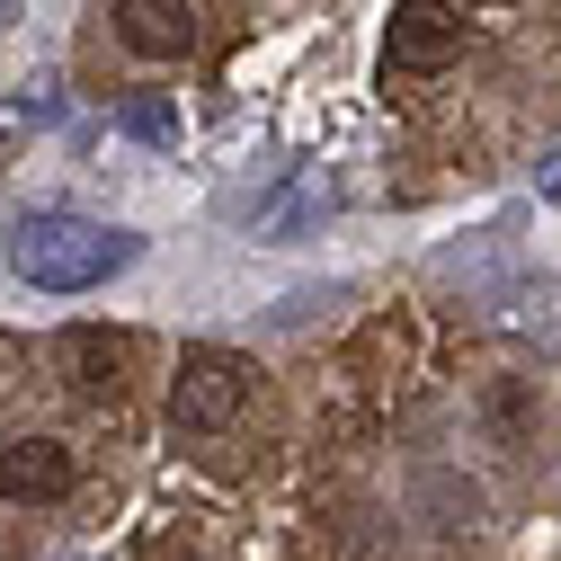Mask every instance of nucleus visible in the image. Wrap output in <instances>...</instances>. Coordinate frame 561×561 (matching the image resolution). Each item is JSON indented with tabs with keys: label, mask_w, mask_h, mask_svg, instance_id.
Instances as JSON below:
<instances>
[{
	"label": "nucleus",
	"mask_w": 561,
	"mask_h": 561,
	"mask_svg": "<svg viewBox=\"0 0 561 561\" xmlns=\"http://www.w3.org/2000/svg\"><path fill=\"white\" fill-rule=\"evenodd\" d=\"M392 72H446V62L463 54V19L446 10V0H392Z\"/></svg>",
	"instance_id": "3"
},
{
	"label": "nucleus",
	"mask_w": 561,
	"mask_h": 561,
	"mask_svg": "<svg viewBox=\"0 0 561 561\" xmlns=\"http://www.w3.org/2000/svg\"><path fill=\"white\" fill-rule=\"evenodd\" d=\"M116 36H125V54H144V62H179L196 45V10L187 0H116Z\"/></svg>",
	"instance_id": "6"
},
{
	"label": "nucleus",
	"mask_w": 561,
	"mask_h": 561,
	"mask_svg": "<svg viewBox=\"0 0 561 561\" xmlns=\"http://www.w3.org/2000/svg\"><path fill=\"white\" fill-rule=\"evenodd\" d=\"M0 27H10V0H0Z\"/></svg>",
	"instance_id": "10"
},
{
	"label": "nucleus",
	"mask_w": 561,
	"mask_h": 561,
	"mask_svg": "<svg viewBox=\"0 0 561 561\" xmlns=\"http://www.w3.org/2000/svg\"><path fill=\"white\" fill-rule=\"evenodd\" d=\"M81 463L62 437H10L0 446V500H72Z\"/></svg>",
	"instance_id": "5"
},
{
	"label": "nucleus",
	"mask_w": 561,
	"mask_h": 561,
	"mask_svg": "<svg viewBox=\"0 0 561 561\" xmlns=\"http://www.w3.org/2000/svg\"><path fill=\"white\" fill-rule=\"evenodd\" d=\"M250 401V357H232V347H187L179 375H170V419L179 428H232Z\"/></svg>",
	"instance_id": "2"
},
{
	"label": "nucleus",
	"mask_w": 561,
	"mask_h": 561,
	"mask_svg": "<svg viewBox=\"0 0 561 561\" xmlns=\"http://www.w3.org/2000/svg\"><path fill=\"white\" fill-rule=\"evenodd\" d=\"M116 125H125V134H144V144H179V116H170L161 99H125Z\"/></svg>",
	"instance_id": "7"
},
{
	"label": "nucleus",
	"mask_w": 561,
	"mask_h": 561,
	"mask_svg": "<svg viewBox=\"0 0 561 561\" xmlns=\"http://www.w3.org/2000/svg\"><path fill=\"white\" fill-rule=\"evenodd\" d=\"M526 419H535L526 383H500V392H490V428H500V437H526Z\"/></svg>",
	"instance_id": "8"
},
{
	"label": "nucleus",
	"mask_w": 561,
	"mask_h": 561,
	"mask_svg": "<svg viewBox=\"0 0 561 561\" xmlns=\"http://www.w3.org/2000/svg\"><path fill=\"white\" fill-rule=\"evenodd\" d=\"M54 366H62V383H72L81 401H116V392H125V366H134V339L81 321V330L54 339Z\"/></svg>",
	"instance_id": "4"
},
{
	"label": "nucleus",
	"mask_w": 561,
	"mask_h": 561,
	"mask_svg": "<svg viewBox=\"0 0 561 561\" xmlns=\"http://www.w3.org/2000/svg\"><path fill=\"white\" fill-rule=\"evenodd\" d=\"M543 196H552V205H561V161H552V170H543Z\"/></svg>",
	"instance_id": "9"
},
{
	"label": "nucleus",
	"mask_w": 561,
	"mask_h": 561,
	"mask_svg": "<svg viewBox=\"0 0 561 561\" xmlns=\"http://www.w3.org/2000/svg\"><path fill=\"white\" fill-rule=\"evenodd\" d=\"M134 259V232H107V224H81V215H27L10 232V267L45 295H81V286H107V276Z\"/></svg>",
	"instance_id": "1"
}]
</instances>
